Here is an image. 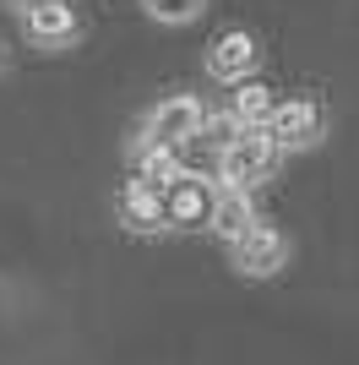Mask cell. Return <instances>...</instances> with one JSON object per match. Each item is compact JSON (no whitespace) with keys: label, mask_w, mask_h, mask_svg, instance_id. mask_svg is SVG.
I'll list each match as a JSON object with an SVG mask.
<instances>
[{"label":"cell","mask_w":359,"mask_h":365,"mask_svg":"<svg viewBox=\"0 0 359 365\" xmlns=\"http://www.w3.org/2000/svg\"><path fill=\"white\" fill-rule=\"evenodd\" d=\"M278 158H283V153L267 142V131H239L234 142L218 148V185L251 191V185H261L272 169H278Z\"/></svg>","instance_id":"1"},{"label":"cell","mask_w":359,"mask_h":365,"mask_svg":"<svg viewBox=\"0 0 359 365\" xmlns=\"http://www.w3.org/2000/svg\"><path fill=\"white\" fill-rule=\"evenodd\" d=\"M202 125H207L202 98H191V93H169V98L152 104L147 125H142V148H185L191 137H202Z\"/></svg>","instance_id":"2"},{"label":"cell","mask_w":359,"mask_h":365,"mask_svg":"<svg viewBox=\"0 0 359 365\" xmlns=\"http://www.w3.org/2000/svg\"><path fill=\"white\" fill-rule=\"evenodd\" d=\"M212 207H218V180L185 169L164 191V224L169 229H212Z\"/></svg>","instance_id":"3"},{"label":"cell","mask_w":359,"mask_h":365,"mask_svg":"<svg viewBox=\"0 0 359 365\" xmlns=\"http://www.w3.org/2000/svg\"><path fill=\"white\" fill-rule=\"evenodd\" d=\"M321 131H327V115H321L316 98H278V109L267 120V142L278 153L311 148V142H321Z\"/></svg>","instance_id":"4"},{"label":"cell","mask_w":359,"mask_h":365,"mask_svg":"<svg viewBox=\"0 0 359 365\" xmlns=\"http://www.w3.org/2000/svg\"><path fill=\"white\" fill-rule=\"evenodd\" d=\"M229 251H234V267H239L245 278H272V273H278V267L288 262V240H283V235H278L272 224L245 229V235H239Z\"/></svg>","instance_id":"5"},{"label":"cell","mask_w":359,"mask_h":365,"mask_svg":"<svg viewBox=\"0 0 359 365\" xmlns=\"http://www.w3.org/2000/svg\"><path fill=\"white\" fill-rule=\"evenodd\" d=\"M256 61H261V49H256V33H245V28H224L207 44V71L218 82H245L256 71Z\"/></svg>","instance_id":"6"},{"label":"cell","mask_w":359,"mask_h":365,"mask_svg":"<svg viewBox=\"0 0 359 365\" xmlns=\"http://www.w3.org/2000/svg\"><path fill=\"white\" fill-rule=\"evenodd\" d=\"M22 33H28V44H38V49H66L76 33H82V16H76L66 0L33 6V11H22Z\"/></svg>","instance_id":"7"},{"label":"cell","mask_w":359,"mask_h":365,"mask_svg":"<svg viewBox=\"0 0 359 365\" xmlns=\"http://www.w3.org/2000/svg\"><path fill=\"white\" fill-rule=\"evenodd\" d=\"M115 213H120V224H125V229H136V235H158V229H169V224H164V197H158L152 185H142L136 175H131L125 185H120Z\"/></svg>","instance_id":"8"},{"label":"cell","mask_w":359,"mask_h":365,"mask_svg":"<svg viewBox=\"0 0 359 365\" xmlns=\"http://www.w3.org/2000/svg\"><path fill=\"white\" fill-rule=\"evenodd\" d=\"M272 109H278V98H272L267 82H256V76L234 82V93H229V115H234L239 131H267Z\"/></svg>","instance_id":"9"},{"label":"cell","mask_w":359,"mask_h":365,"mask_svg":"<svg viewBox=\"0 0 359 365\" xmlns=\"http://www.w3.org/2000/svg\"><path fill=\"white\" fill-rule=\"evenodd\" d=\"M261 218H256V202H251V191H229V185H218V207H212V229L224 235L229 245L245 235V229H256Z\"/></svg>","instance_id":"10"},{"label":"cell","mask_w":359,"mask_h":365,"mask_svg":"<svg viewBox=\"0 0 359 365\" xmlns=\"http://www.w3.org/2000/svg\"><path fill=\"white\" fill-rule=\"evenodd\" d=\"M185 175V158H180V148H142V158H136V180L152 185L158 197H164L169 185Z\"/></svg>","instance_id":"11"},{"label":"cell","mask_w":359,"mask_h":365,"mask_svg":"<svg viewBox=\"0 0 359 365\" xmlns=\"http://www.w3.org/2000/svg\"><path fill=\"white\" fill-rule=\"evenodd\" d=\"M158 22H191L196 11H202V0H142Z\"/></svg>","instance_id":"12"},{"label":"cell","mask_w":359,"mask_h":365,"mask_svg":"<svg viewBox=\"0 0 359 365\" xmlns=\"http://www.w3.org/2000/svg\"><path fill=\"white\" fill-rule=\"evenodd\" d=\"M16 6H22V11H33V6H55V0H16Z\"/></svg>","instance_id":"13"}]
</instances>
